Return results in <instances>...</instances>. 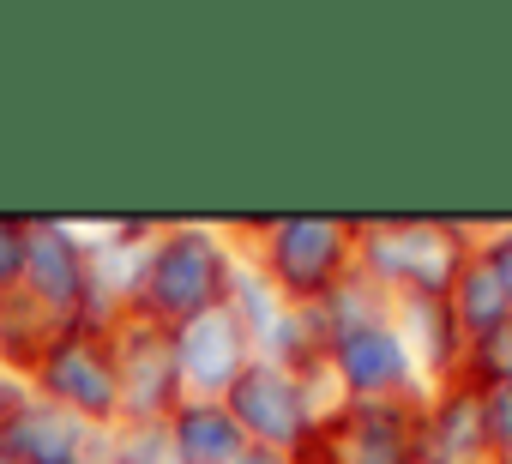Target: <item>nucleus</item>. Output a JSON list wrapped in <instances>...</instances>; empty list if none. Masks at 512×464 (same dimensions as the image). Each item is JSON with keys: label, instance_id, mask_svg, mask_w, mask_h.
<instances>
[{"label": "nucleus", "instance_id": "1a4fd4ad", "mask_svg": "<svg viewBox=\"0 0 512 464\" xmlns=\"http://www.w3.org/2000/svg\"><path fill=\"white\" fill-rule=\"evenodd\" d=\"M416 404L422 398H386V404H344L302 464H416Z\"/></svg>", "mask_w": 512, "mask_h": 464}, {"label": "nucleus", "instance_id": "39448f33", "mask_svg": "<svg viewBox=\"0 0 512 464\" xmlns=\"http://www.w3.org/2000/svg\"><path fill=\"white\" fill-rule=\"evenodd\" d=\"M229 416L241 422L247 446H272V452H290L302 458L314 446V434L344 410V392L332 386L326 368L314 374H296L284 362H266V356H253L247 374L223 392Z\"/></svg>", "mask_w": 512, "mask_h": 464}, {"label": "nucleus", "instance_id": "f8f14e48", "mask_svg": "<svg viewBox=\"0 0 512 464\" xmlns=\"http://www.w3.org/2000/svg\"><path fill=\"white\" fill-rule=\"evenodd\" d=\"M416 464H494L482 392L470 380L434 386L416 404Z\"/></svg>", "mask_w": 512, "mask_h": 464}, {"label": "nucleus", "instance_id": "a211bd4d", "mask_svg": "<svg viewBox=\"0 0 512 464\" xmlns=\"http://www.w3.org/2000/svg\"><path fill=\"white\" fill-rule=\"evenodd\" d=\"M464 380H470L476 392L512 386V320H500L494 332L470 338V350H464Z\"/></svg>", "mask_w": 512, "mask_h": 464}, {"label": "nucleus", "instance_id": "ddd939ff", "mask_svg": "<svg viewBox=\"0 0 512 464\" xmlns=\"http://www.w3.org/2000/svg\"><path fill=\"white\" fill-rule=\"evenodd\" d=\"M392 326H398V338H404V350H410V362H416V374H422L428 392L464 380L470 338L452 320V302L446 296H392Z\"/></svg>", "mask_w": 512, "mask_h": 464}, {"label": "nucleus", "instance_id": "6e6552de", "mask_svg": "<svg viewBox=\"0 0 512 464\" xmlns=\"http://www.w3.org/2000/svg\"><path fill=\"white\" fill-rule=\"evenodd\" d=\"M91 236L61 217H31V260H25V296L55 320V326H85L91 320Z\"/></svg>", "mask_w": 512, "mask_h": 464}, {"label": "nucleus", "instance_id": "2eb2a0df", "mask_svg": "<svg viewBox=\"0 0 512 464\" xmlns=\"http://www.w3.org/2000/svg\"><path fill=\"white\" fill-rule=\"evenodd\" d=\"M446 302H452V320L464 326V338H482V332H494L500 320H512V296H506L494 260L482 254V242H476V254L464 260V272H458V284L446 290Z\"/></svg>", "mask_w": 512, "mask_h": 464}, {"label": "nucleus", "instance_id": "9b49d317", "mask_svg": "<svg viewBox=\"0 0 512 464\" xmlns=\"http://www.w3.org/2000/svg\"><path fill=\"white\" fill-rule=\"evenodd\" d=\"M169 338H175L181 398H223L247 374V362L260 356V350H253V332L241 326V314L229 302L199 314V320H187V326H175Z\"/></svg>", "mask_w": 512, "mask_h": 464}, {"label": "nucleus", "instance_id": "dca6fc26", "mask_svg": "<svg viewBox=\"0 0 512 464\" xmlns=\"http://www.w3.org/2000/svg\"><path fill=\"white\" fill-rule=\"evenodd\" d=\"M55 320L25 296V290H13V296H0V362H7L19 380L43 362V350L55 344Z\"/></svg>", "mask_w": 512, "mask_h": 464}, {"label": "nucleus", "instance_id": "f257e3e1", "mask_svg": "<svg viewBox=\"0 0 512 464\" xmlns=\"http://www.w3.org/2000/svg\"><path fill=\"white\" fill-rule=\"evenodd\" d=\"M326 308L332 344H326V374L344 392V404H386V398H422V374L392 326V296L374 290L368 278H350Z\"/></svg>", "mask_w": 512, "mask_h": 464}, {"label": "nucleus", "instance_id": "b1692460", "mask_svg": "<svg viewBox=\"0 0 512 464\" xmlns=\"http://www.w3.org/2000/svg\"><path fill=\"white\" fill-rule=\"evenodd\" d=\"M0 464H19V458H7V452H0Z\"/></svg>", "mask_w": 512, "mask_h": 464}, {"label": "nucleus", "instance_id": "4468645a", "mask_svg": "<svg viewBox=\"0 0 512 464\" xmlns=\"http://www.w3.org/2000/svg\"><path fill=\"white\" fill-rule=\"evenodd\" d=\"M169 434L181 464H235L247 452V434L223 398H181V410L169 416Z\"/></svg>", "mask_w": 512, "mask_h": 464}, {"label": "nucleus", "instance_id": "4be33fe9", "mask_svg": "<svg viewBox=\"0 0 512 464\" xmlns=\"http://www.w3.org/2000/svg\"><path fill=\"white\" fill-rule=\"evenodd\" d=\"M235 464H302V458H290V452H272V446H247Z\"/></svg>", "mask_w": 512, "mask_h": 464}, {"label": "nucleus", "instance_id": "9d476101", "mask_svg": "<svg viewBox=\"0 0 512 464\" xmlns=\"http://www.w3.org/2000/svg\"><path fill=\"white\" fill-rule=\"evenodd\" d=\"M0 452L19 464H109V428H91L25 386L0 410Z\"/></svg>", "mask_w": 512, "mask_h": 464}, {"label": "nucleus", "instance_id": "aec40b11", "mask_svg": "<svg viewBox=\"0 0 512 464\" xmlns=\"http://www.w3.org/2000/svg\"><path fill=\"white\" fill-rule=\"evenodd\" d=\"M482 422H488L494 464H512V386H488L482 392Z\"/></svg>", "mask_w": 512, "mask_h": 464}, {"label": "nucleus", "instance_id": "f03ea898", "mask_svg": "<svg viewBox=\"0 0 512 464\" xmlns=\"http://www.w3.org/2000/svg\"><path fill=\"white\" fill-rule=\"evenodd\" d=\"M235 272H241V242L229 229H217V223H157L133 314L175 332V326L223 308L229 290H235Z\"/></svg>", "mask_w": 512, "mask_h": 464}, {"label": "nucleus", "instance_id": "412c9836", "mask_svg": "<svg viewBox=\"0 0 512 464\" xmlns=\"http://www.w3.org/2000/svg\"><path fill=\"white\" fill-rule=\"evenodd\" d=\"M482 254L494 260V272H500V284H506V296H512V223L482 229Z\"/></svg>", "mask_w": 512, "mask_h": 464}, {"label": "nucleus", "instance_id": "423d86ee", "mask_svg": "<svg viewBox=\"0 0 512 464\" xmlns=\"http://www.w3.org/2000/svg\"><path fill=\"white\" fill-rule=\"evenodd\" d=\"M25 386L43 392L49 404H61L67 416L91 422V428H115L121 422V386H115L109 326H61L55 344L43 350V362L25 374Z\"/></svg>", "mask_w": 512, "mask_h": 464}, {"label": "nucleus", "instance_id": "6ab92c4d", "mask_svg": "<svg viewBox=\"0 0 512 464\" xmlns=\"http://www.w3.org/2000/svg\"><path fill=\"white\" fill-rule=\"evenodd\" d=\"M25 260H31V217H0V296L25 290Z\"/></svg>", "mask_w": 512, "mask_h": 464}, {"label": "nucleus", "instance_id": "f3484780", "mask_svg": "<svg viewBox=\"0 0 512 464\" xmlns=\"http://www.w3.org/2000/svg\"><path fill=\"white\" fill-rule=\"evenodd\" d=\"M109 464H181L169 422H115L109 428Z\"/></svg>", "mask_w": 512, "mask_h": 464}, {"label": "nucleus", "instance_id": "0eeeda50", "mask_svg": "<svg viewBox=\"0 0 512 464\" xmlns=\"http://www.w3.org/2000/svg\"><path fill=\"white\" fill-rule=\"evenodd\" d=\"M109 356L121 386V422H169L181 410V368H175L169 326L145 314H121L109 326Z\"/></svg>", "mask_w": 512, "mask_h": 464}, {"label": "nucleus", "instance_id": "20e7f679", "mask_svg": "<svg viewBox=\"0 0 512 464\" xmlns=\"http://www.w3.org/2000/svg\"><path fill=\"white\" fill-rule=\"evenodd\" d=\"M476 242V229L446 217H374L356 223V278L386 296H446Z\"/></svg>", "mask_w": 512, "mask_h": 464}, {"label": "nucleus", "instance_id": "7ed1b4c3", "mask_svg": "<svg viewBox=\"0 0 512 464\" xmlns=\"http://www.w3.org/2000/svg\"><path fill=\"white\" fill-rule=\"evenodd\" d=\"M235 242L253 260V272L290 308H320L356 278V223L350 217H320V211L266 217V223H247Z\"/></svg>", "mask_w": 512, "mask_h": 464}, {"label": "nucleus", "instance_id": "5701e85b", "mask_svg": "<svg viewBox=\"0 0 512 464\" xmlns=\"http://www.w3.org/2000/svg\"><path fill=\"white\" fill-rule=\"evenodd\" d=\"M19 392H25V380H19V374H13L7 362H0V410H7V404H13Z\"/></svg>", "mask_w": 512, "mask_h": 464}]
</instances>
